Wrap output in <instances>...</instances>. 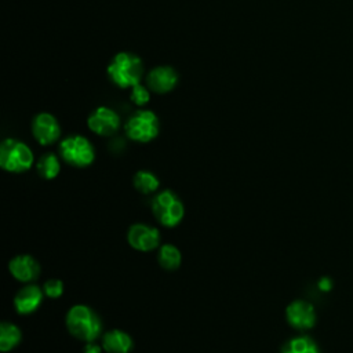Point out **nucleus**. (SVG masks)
I'll list each match as a JSON object with an SVG mask.
<instances>
[{
	"mask_svg": "<svg viewBox=\"0 0 353 353\" xmlns=\"http://www.w3.org/2000/svg\"><path fill=\"white\" fill-rule=\"evenodd\" d=\"M108 74L110 80L121 88L134 87L143 76V63L141 58L132 52H119L110 61Z\"/></svg>",
	"mask_w": 353,
	"mask_h": 353,
	"instance_id": "obj_1",
	"label": "nucleus"
},
{
	"mask_svg": "<svg viewBox=\"0 0 353 353\" xmlns=\"http://www.w3.org/2000/svg\"><path fill=\"white\" fill-rule=\"evenodd\" d=\"M69 332L85 342H92L101 332V321L98 316L84 305L73 306L66 316Z\"/></svg>",
	"mask_w": 353,
	"mask_h": 353,
	"instance_id": "obj_2",
	"label": "nucleus"
},
{
	"mask_svg": "<svg viewBox=\"0 0 353 353\" xmlns=\"http://www.w3.org/2000/svg\"><path fill=\"white\" fill-rule=\"evenodd\" d=\"M33 153L28 145L8 138L0 146V165L10 172H22L32 167Z\"/></svg>",
	"mask_w": 353,
	"mask_h": 353,
	"instance_id": "obj_3",
	"label": "nucleus"
},
{
	"mask_svg": "<svg viewBox=\"0 0 353 353\" xmlns=\"http://www.w3.org/2000/svg\"><path fill=\"white\" fill-rule=\"evenodd\" d=\"M125 134L137 142H149L159 134V119L152 110H138L125 123Z\"/></svg>",
	"mask_w": 353,
	"mask_h": 353,
	"instance_id": "obj_4",
	"label": "nucleus"
},
{
	"mask_svg": "<svg viewBox=\"0 0 353 353\" xmlns=\"http://www.w3.org/2000/svg\"><path fill=\"white\" fill-rule=\"evenodd\" d=\"M152 210L157 221L168 228L176 226L183 216V205L181 200L170 190H164L154 197Z\"/></svg>",
	"mask_w": 353,
	"mask_h": 353,
	"instance_id": "obj_5",
	"label": "nucleus"
},
{
	"mask_svg": "<svg viewBox=\"0 0 353 353\" xmlns=\"http://www.w3.org/2000/svg\"><path fill=\"white\" fill-rule=\"evenodd\" d=\"M61 156L65 161L76 167H85L94 161L95 153L90 141L81 135L68 137L61 142Z\"/></svg>",
	"mask_w": 353,
	"mask_h": 353,
	"instance_id": "obj_6",
	"label": "nucleus"
},
{
	"mask_svg": "<svg viewBox=\"0 0 353 353\" xmlns=\"http://www.w3.org/2000/svg\"><path fill=\"white\" fill-rule=\"evenodd\" d=\"M87 124L92 132L108 137L119 130L120 117L113 109L108 106H99L90 114Z\"/></svg>",
	"mask_w": 353,
	"mask_h": 353,
	"instance_id": "obj_7",
	"label": "nucleus"
},
{
	"mask_svg": "<svg viewBox=\"0 0 353 353\" xmlns=\"http://www.w3.org/2000/svg\"><path fill=\"white\" fill-rule=\"evenodd\" d=\"M32 131L40 145H51L59 138L61 134L57 119L50 113H39L33 120Z\"/></svg>",
	"mask_w": 353,
	"mask_h": 353,
	"instance_id": "obj_8",
	"label": "nucleus"
},
{
	"mask_svg": "<svg viewBox=\"0 0 353 353\" xmlns=\"http://www.w3.org/2000/svg\"><path fill=\"white\" fill-rule=\"evenodd\" d=\"M127 239L132 248L138 251H152L159 245L160 234L159 230L154 228L137 223L130 228Z\"/></svg>",
	"mask_w": 353,
	"mask_h": 353,
	"instance_id": "obj_9",
	"label": "nucleus"
},
{
	"mask_svg": "<svg viewBox=\"0 0 353 353\" xmlns=\"http://www.w3.org/2000/svg\"><path fill=\"white\" fill-rule=\"evenodd\" d=\"M285 314L288 323L298 330L312 328L316 321L314 309L306 301H294L292 303L288 305Z\"/></svg>",
	"mask_w": 353,
	"mask_h": 353,
	"instance_id": "obj_10",
	"label": "nucleus"
},
{
	"mask_svg": "<svg viewBox=\"0 0 353 353\" xmlns=\"http://www.w3.org/2000/svg\"><path fill=\"white\" fill-rule=\"evenodd\" d=\"M148 85L157 94L170 92L178 83V73L172 66H157L148 74Z\"/></svg>",
	"mask_w": 353,
	"mask_h": 353,
	"instance_id": "obj_11",
	"label": "nucleus"
},
{
	"mask_svg": "<svg viewBox=\"0 0 353 353\" xmlns=\"http://www.w3.org/2000/svg\"><path fill=\"white\" fill-rule=\"evenodd\" d=\"M11 274L19 281H32L37 279L40 273V266L37 261L30 255H18L11 259L10 265Z\"/></svg>",
	"mask_w": 353,
	"mask_h": 353,
	"instance_id": "obj_12",
	"label": "nucleus"
},
{
	"mask_svg": "<svg viewBox=\"0 0 353 353\" xmlns=\"http://www.w3.org/2000/svg\"><path fill=\"white\" fill-rule=\"evenodd\" d=\"M41 299L43 292L37 285H26L17 294L14 306L19 314H29L39 307Z\"/></svg>",
	"mask_w": 353,
	"mask_h": 353,
	"instance_id": "obj_13",
	"label": "nucleus"
},
{
	"mask_svg": "<svg viewBox=\"0 0 353 353\" xmlns=\"http://www.w3.org/2000/svg\"><path fill=\"white\" fill-rule=\"evenodd\" d=\"M102 347L108 353H128L132 349V341L124 331L113 330L103 336Z\"/></svg>",
	"mask_w": 353,
	"mask_h": 353,
	"instance_id": "obj_14",
	"label": "nucleus"
},
{
	"mask_svg": "<svg viewBox=\"0 0 353 353\" xmlns=\"http://www.w3.org/2000/svg\"><path fill=\"white\" fill-rule=\"evenodd\" d=\"M21 341V331L17 325L3 323L0 327V350L8 352Z\"/></svg>",
	"mask_w": 353,
	"mask_h": 353,
	"instance_id": "obj_15",
	"label": "nucleus"
},
{
	"mask_svg": "<svg viewBox=\"0 0 353 353\" xmlns=\"http://www.w3.org/2000/svg\"><path fill=\"white\" fill-rule=\"evenodd\" d=\"M61 165L54 153H46L37 161V171L46 179H52L59 174Z\"/></svg>",
	"mask_w": 353,
	"mask_h": 353,
	"instance_id": "obj_16",
	"label": "nucleus"
},
{
	"mask_svg": "<svg viewBox=\"0 0 353 353\" xmlns=\"http://www.w3.org/2000/svg\"><path fill=\"white\" fill-rule=\"evenodd\" d=\"M159 262L167 270H175L181 265V252L171 244H164L159 252Z\"/></svg>",
	"mask_w": 353,
	"mask_h": 353,
	"instance_id": "obj_17",
	"label": "nucleus"
},
{
	"mask_svg": "<svg viewBox=\"0 0 353 353\" xmlns=\"http://www.w3.org/2000/svg\"><path fill=\"white\" fill-rule=\"evenodd\" d=\"M134 186L138 192L148 194L159 188V179L149 171H138L134 176Z\"/></svg>",
	"mask_w": 353,
	"mask_h": 353,
	"instance_id": "obj_18",
	"label": "nucleus"
},
{
	"mask_svg": "<svg viewBox=\"0 0 353 353\" xmlns=\"http://www.w3.org/2000/svg\"><path fill=\"white\" fill-rule=\"evenodd\" d=\"M283 353H319L314 342L306 336L291 339L283 349Z\"/></svg>",
	"mask_w": 353,
	"mask_h": 353,
	"instance_id": "obj_19",
	"label": "nucleus"
},
{
	"mask_svg": "<svg viewBox=\"0 0 353 353\" xmlns=\"http://www.w3.org/2000/svg\"><path fill=\"white\" fill-rule=\"evenodd\" d=\"M131 101L135 103V105H138V106H143V105H146L148 102H149V99H150V92H149V90L145 87V85H142L141 83H138V84H135L134 87H131Z\"/></svg>",
	"mask_w": 353,
	"mask_h": 353,
	"instance_id": "obj_20",
	"label": "nucleus"
},
{
	"mask_svg": "<svg viewBox=\"0 0 353 353\" xmlns=\"http://www.w3.org/2000/svg\"><path fill=\"white\" fill-rule=\"evenodd\" d=\"M63 284L61 280H48L44 284V294L50 298H58L62 295Z\"/></svg>",
	"mask_w": 353,
	"mask_h": 353,
	"instance_id": "obj_21",
	"label": "nucleus"
},
{
	"mask_svg": "<svg viewBox=\"0 0 353 353\" xmlns=\"http://www.w3.org/2000/svg\"><path fill=\"white\" fill-rule=\"evenodd\" d=\"M84 353H101V347L88 342V345L84 347Z\"/></svg>",
	"mask_w": 353,
	"mask_h": 353,
	"instance_id": "obj_22",
	"label": "nucleus"
}]
</instances>
